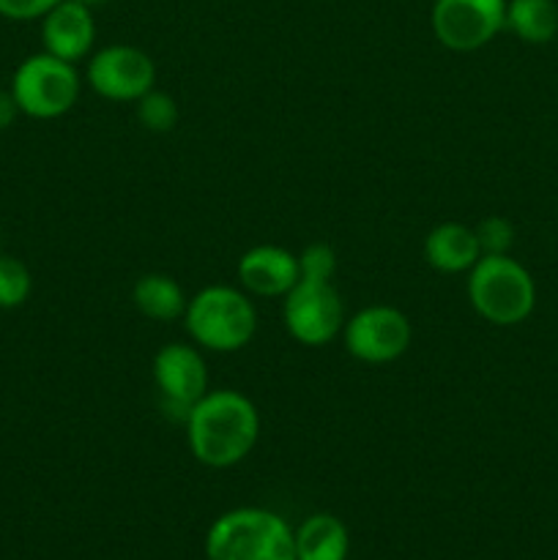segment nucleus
<instances>
[{
  "mask_svg": "<svg viewBox=\"0 0 558 560\" xmlns=\"http://www.w3.org/2000/svg\"><path fill=\"white\" fill-rule=\"evenodd\" d=\"M191 457L206 468H233L252 454L260 438L255 402L233 388H213L184 421Z\"/></svg>",
  "mask_w": 558,
  "mask_h": 560,
  "instance_id": "f257e3e1",
  "label": "nucleus"
},
{
  "mask_svg": "<svg viewBox=\"0 0 558 560\" xmlns=\"http://www.w3.org/2000/svg\"><path fill=\"white\" fill-rule=\"evenodd\" d=\"M184 326L191 342L213 353H235L257 334V310L249 295L230 284H211L186 304Z\"/></svg>",
  "mask_w": 558,
  "mask_h": 560,
  "instance_id": "f03ea898",
  "label": "nucleus"
},
{
  "mask_svg": "<svg viewBox=\"0 0 558 560\" xmlns=\"http://www.w3.org/2000/svg\"><path fill=\"white\" fill-rule=\"evenodd\" d=\"M468 301L492 326H518L536 306V284L528 268L509 255H481L468 271Z\"/></svg>",
  "mask_w": 558,
  "mask_h": 560,
  "instance_id": "7ed1b4c3",
  "label": "nucleus"
},
{
  "mask_svg": "<svg viewBox=\"0 0 558 560\" xmlns=\"http://www.w3.org/2000/svg\"><path fill=\"white\" fill-rule=\"evenodd\" d=\"M208 560H295L293 528L268 509L222 514L206 536Z\"/></svg>",
  "mask_w": 558,
  "mask_h": 560,
  "instance_id": "20e7f679",
  "label": "nucleus"
},
{
  "mask_svg": "<svg viewBox=\"0 0 558 560\" xmlns=\"http://www.w3.org/2000/svg\"><path fill=\"white\" fill-rule=\"evenodd\" d=\"M80 88L82 80L77 63L60 60L49 52H36L16 66L9 91L22 115L53 120L74 107Z\"/></svg>",
  "mask_w": 558,
  "mask_h": 560,
  "instance_id": "39448f33",
  "label": "nucleus"
},
{
  "mask_svg": "<svg viewBox=\"0 0 558 560\" xmlns=\"http://www.w3.org/2000/svg\"><path fill=\"white\" fill-rule=\"evenodd\" d=\"M284 328L306 348H323L342 334L345 306L332 282L301 279L282 301Z\"/></svg>",
  "mask_w": 558,
  "mask_h": 560,
  "instance_id": "423d86ee",
  "label": "nucleus"
},
{
  "mask_svg": "<svg viewBox=\"0 0 558 560\" xmlns=\"http://www.w3.org/2000/svg\"><path fill=\"white\" fill-rule=\"evenodd\" d=\"M414 339L408 315L397 306L372 304L348 317L342 326L345 350L361 364H388L405 355Z\"/></svg>",
  "mask_w": 558,
  "mask_h": 560,
  "instance_id": "0eeeda50",
  "label": "nucleus"
},
{
  "mask_svg": "<svg viewBox=\"0 0 558 560\" xmlns=\"http://www.w3.org/2000/svg\"><path fill=\"white\" fill-rule=\"evenodd\" d=\"M432 33L454 52H474L507 27V0H435Z\"/></svg>",
  "mask_w": 558,
  "mask_h": 560,
  "instance_id": "6e6552de",
  "label": "nucleus"
},
{
  "mask_svg": "<svg viewBox=\"0 0 558 560\" xmlns=\"http://www.w3.org/2000/svg\"><path fill=\"white\" fill-rule=\"evenodd\" d=\"M85 80L93 93L109 102H137L156 85V66L146 49L131 44H107L91 55Z\"/></svg>",
  "mask_w": 558,
  "mask_h": 560,
  "instance_id": "1a4fd4ad",
  "label": "nucleus"
},
{
  "mask_svg": "<svg viewBox=\"0 0 558 560\" xmlns=\"http://www.w3.org/2000/svg\"><path fill=\"white\" fill-rule=\"evenodd\" d=\"M151 372L159 397H162V408L178 421H186L189 410L211 392L208 366L200 350L186 342H170L159 348V353L153 355Z\"/></svg>",
  "mask_w": 558,
  "mask_h": 560,
  "instance_id": "9d476101",
  "label": "nucleus"
},
{
  "mask_svg": "<svg viewBox=\"0 0 558 560\" xmlns=\"http://www.w3.org/2000/svg\"><path fill=\"white\" fill-rule=\"evenodd\" d=\"M239 282L246 293L260 299H279L299 282V255L288 252L284 246L260 244L252 246L239 260Z\"/></svg>",
  "mask_w": 558,
  "mask_h": 560,
  "instance_id": "9b49d317",
  "label": "nucleus"
},
{
  "mask_svg": "<svg viewBox=\"0 0 558 560\" xmlns=\"http://www.w3.org/2000/svg\"><path fill=\"white\" fill-rule=\"evenodd\" d=\"M93 38H96V22H93V9L88 5L60 0L49 14L42 16L44 52L55 58L77 63L93 49Z\"/></svg>",
  "mask_w": 558,
  "mask_h": 560,
  "instance_id": "f8f14e48",
  "label": "nucleus"
},
{
  "mask_svg": "<svg viewBox=\"0 0 558 560\" xmlns=\"http://www.w3.org/2000/svg\"><path fill=\"white\" fill-rule=\"evenodd\" d=\"M425 260L441 273H468L481 257L474 228L460 222H443L425 235Z\"/></svg>",
  "mask_w": 558,
  "mask_h": 560,
  "instance_id": "ddd939ff",
  "label": "nucleus"
},
{
  "mask_svg": "<svg viewBox=\"0 0 558 560\" xmlns=\"http://www.w3.org/2000/svg\"><path fill=\"white\" fill-rule=\"evenodd\" d=\"M131 301H135L137 312L148 320L170 323V320H184V312L189 299H186L184 288L175 282L170 273H142L131 288Z\"/></svg>",
  "mask_w": 558,
  "mask_h": 560,
  "instance_id": "4468645a",
  "label": "nucleus"
},
{
  "mask_svg": "<svg viewBox=\"0 0 558 560\" xmlns=\"http://www.w3.org/2000/svg\"><path fill=\"white\" fill-rule=\"evenodd\" d=\"M295 560H345L348 528L334 514H312L293 530Z\"/></svg>",
  "mask_w": 558,
  "mask_h": 560,
  "instance_id": "2eb2a0df",
  "label": "nucleus"
},
{
  "mask_svg": "<svg viewBox=\"0 0 558 560\" xmlns=\"http://www.w3.org/2000/svg\"><path fill=\"white\" fill-rule=\"evenodd\" d=\"M507 31L525 44H547L558 33L556 0H507Z\"/></svg>",
  "mask_w": 558,
  "mask_h": 560,
  "instance_id": "dca6fc26",
  "label": "nucleus"
},
{
  "mask_svg": "<svg viewBox=\"0 0 558 560\" xmlns=\"http://www.w3.org/2000/svg\"><path fill=\"white\" fill-rule=\"evenodd\" d=\"M135 107L137 120L148 131L164 135V131H173L175 124H178V104H175V98L170 93L156 91V88H151L146 96L137 98Z\"/></svg>",
  "mask_w": 558,
  "mask_h": 560,
  "instance_id": "f3484780",
  "label": "nucleus"
},
{
  "mask_svg": "<svg viewBox=\"0 0 558 560\" xmlns=\"http://www.w3.org/2000/svg\"><path fill=\"white\" fill-rule=\"evenodd\" d=\"M33 290L31 271L22 260L0 255V310H16L27 301Z\"/></svg>",
  "mask_w": 558,
  "mask_h": 560,
  "instance_id": "a211bd4d",
  "label": "nucleus"
},
{
  "mask_svg": "<svg viewBox=\"0 0 558 560\" xmlns=\"http://www.w3.org/2000/svg\"><path fill=\"white\" fill-rule=\"evenodd\" d=\"M481 255H509L514 246V228L507 217H487L474 228Z\"/></svg>",
  "mask_w": 558,
  "mask_h": 560,
  "instance_id": "6ab92c4d",
  "label": "nucleus"
},
{
  "mask_svg": "<svg viewBox=\"0 0 558 560\" xmlns=\"http://www.w3.org/2000/svg\"><path fill=\"white\" fill-rule=\"evenodd\" d=\"M301 279H317V282H332L337 273V252L328 244H310L299 255Z\"/></svg>",
  "mask_w": 558,
  "mask_h": 560,
  "instance_id": "aec40b11",
  "label": "nucleus"
},
{
  "mask_svg": "<svg viewBox=\"0 0 558 560\" xmlns=\"http://www.w3.org/2000/svg\"><path fill=\"white\" fill-rule=\"evenodd\" d=\"M58 3L60 0H0V16H5L11 22L42 20Z\"/></svg>",
  "mask_w": 558,
  "mask_h": 560,
  "instance_id": "412c9836",
  "label": "nucleus"
},
{
  "mask_svg": "<svg viewBox=\"0 0 558 560\" xmlns=\"http://www.w3.org/2000/svg\"><path fill=\"white\" fill-rule=\"evenodd\" d=\"M16 115H20V107H16L11 91H0V131L9 129L16 120Z\"/></svg>",
  "mask_w": 558,
  "mask_h": 560,
  "instance_id": "4be33fe9",
  "label": "nucleus"
},
{
  "mask_svg": "<svg viewBox=\"0 0 558 560\" xmlns=\"http://www.w3.org/2000/svg\"><path fill=\"white\" fill-rule=\"evenodd\" d=\"M74 3L88 5V9H96V5H104V3H107V0H74Z\"/></svg>",
  "mask_w": 558,
  "mask_h": 560,
  "instance_id": "5701e85b",
  "label": "nucleus"
}]
</instances>
